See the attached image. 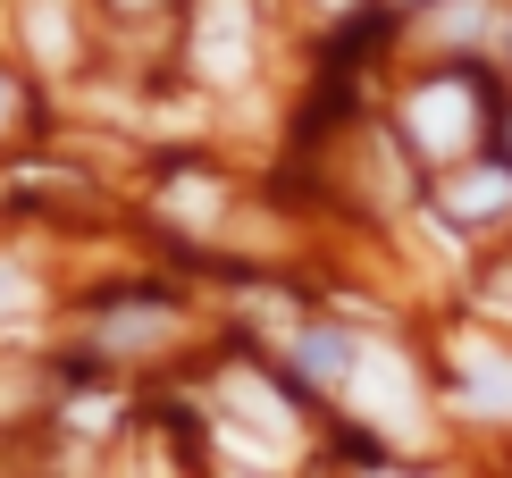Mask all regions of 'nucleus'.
Here are the masks:
<instances>
[{"instance_id":"f257e3e1","label":"nucleus","mask_w":512,"mask_h":478,"mask_svg":"<svg viewBox=\"0 0 512 478\" xmlns=\"http://www.w3.org/2000/svg\"><path fill=\"white\" fill-rule=\"evenodd\" d=\"M353 403L370 411L378 428H403V437H412L420 428V395H412V369H403L387 344H361L353 353Z\"/></svg>"},{"instance_id":"f03ea898","label":"nucleus","mask_w":512,"mask_h":478,"mask_svg":"<svg viewBox=\"0 0 512 478\" xmlns=\"http://www.w3.org/2000/svg\"><path fill=\"white\" fill-rule=\"evenodd\" d=\"M210 76H244L252 59V0H202V34H194Z\"/></svg>"},{"instance_id":"7ed1b4c3","label":"nucleus","mask_w":512,"mask_h":478,"mask_svg":"<svg viewBox=\"0 0 512 478\" xmlns=\"http://www.w3.org/2000/svg\"><path fill=\"white\" fill-rule=\"evenodd\" d=\"M412 135H420V151L454 160V151L471 143V93H462V84H429V93L412 101Z\"/></svg>"},{"instance_id":"20e7f679","label":"nucleus","mask_w":512,"mask_h":478,"mask_svg":"<svg viewBox=\"0 0 512 478\" xmlns=\"http://www.w3.org/2000/svg\"><path fill=\"white\" fill-rule=\"evenodd\" d=\"M454 369H462V403L471 411H512V361L496 344H454Z\"/></svg>"},{"instance_id":"39448f33","label":"nucleus","mask_w":512,"mask_h":478,"mask_svg":"<svg viewBox=\"0 0 512 478\" xmlns=\"http://www.w3.org/2000/svg\"><path fill=\"white\" fill-rule=\"evenodd\" d=\"M445 202H454V219H496V210L512 202V177L504 168H471V177H454Z\"/></svg>"},{"instance_id":"423d86ee","label":"nucleus","mask_w":512,"mask_h":478,"mask_svg":"<svg viewBox=\"0 0 512 478\" xmlns=\"http://www.w3.org/2000/svg\"><path fill=\"white\" fill-rule=\"evenodd\" d=\"M26 26L42 42V59H68V9L59 0H26Z\"/></svg>"},{"instance_id":"0eeeda50","label":"nucleus","mask_w":512,"mask_h":478,"mask_svg":"<svg viewBox=\"0 0 512 478\" xmlns=\"http://www.w3.org/2000/svg\"><path fill=\"white\" fill-rule=\"evenodd\" d=\"M34 311V286H26V269L17 260H0V319H26Z\"/></svg>"},{"instance_id":"6e6552de","label":"nucleus","mask_w":512,"mask_h":478,"mask_svg":"<svg viewBox=\"0 0 512 478\" xmlns=\"http://www.w3.org/2000/svg\"><path fill=\"white\" fill-rule=\"evenodd\" d=\"M160 328H168L160 311H118V328H101V336H110V344H152Z\"/></svg>"},{"instance_id":"1a4fd4ad","label":"nucleus","mask_w":512,"mask_h":478,"mask_svg":"<svg viewBox=\"0 0 512 478\" xmlns=\"http://www.w3.org/2000/svg\"><path fill=\"white\" fill-rule=\"evenodd\" d=\"M479 26H487V9H479V0H454V9L437 17V34H479Z\"/></svg>"},{"instance_id":"9d476101","label":"nucleus","mask_w":512,"mask_h":478,"mask_svg":"<svg viewBox=\"0 0 512 478\" xmlns=\"http://www.w3.org/2000/svg\"><path fill=\"white\" fill-rule=\"evenodd\" d=\"M9 110H17V84H9V76H0V126H9Z\"/></svg>"},{"instance_id":"9b49d317","label":"nucleus","mask_w":512,"mask_h":478,"mask_svg":"<svg viewBox=\"0 0 512 478\" xmlns=\"http://www.w3.org/2000/svg\"><path fill=\"white\" fill-rule=\"evenodd\" d=\"M504 302H512V277H504Z\"/></svg>"},{"instance_id":"f8f14e48","label":"nucleus","mask_w":512,"mask_h":478,"mask_svg":"<svg viewBox=\"0 0 512 478\" xmlns=\"http://www.w3.org/2000/svg\"><path fill=\"white\" fill-rule=\"evenodd\" d=\"M370 478H395V470H370Z\"/></svg>"},{"instance_id":"ddd939ff","label":"nucleus","mask_w":512,"mask_h":478,"mask_svg":"<svg viewBox=\"0 0 512 478\" xmlns=\"http://www.w3.org/2000/svg\"><path fill=\"white\" fill-rule=\"evenodd\" d=\"M328 9H345V0H328Z\"/></svg>"}]
</instances>
